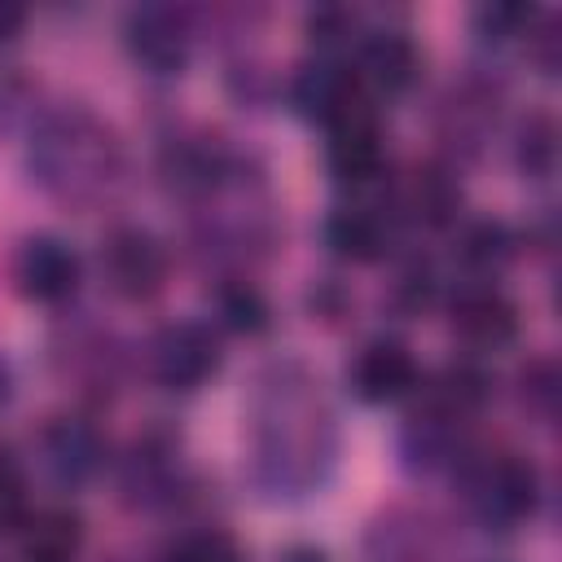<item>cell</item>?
<instances>
[{"mask_svg":"<svg viewBox=\"0 0 562 562\" xmlns=\"http://www.w3.org/2000/svg\"><path fill=\"white\" fill-rule=\"evenodd\" d=\"M13 281L35 303H66L79 290V259L57 237H26L13 255Z\"/></svg>","mask_w":562,"mask_h":562,"instance_id":"9c48e42d","label":"cell"},{"mask_svg":"<svg viewBox=\"0 0 562 562\" xmlns=\"http://www.w3.org/2000/svg\"><path fill=\"white\" fill-rule=\"evenodd\" d=\"M281 562H325V553H321V549L299 544V549H285V558H281Z\"/></svg>","mask_w":562,"mask_h":562,"instance_id":"f1b7e54d","label":"cell"},{"mask_svg":"<svg viewBox=\"0 0 562 562\" xmlns=\"http://www.w3.org/2000/svg\"><path fill=\"white\" fill-rule=\"evenodd\" d=\"M514 250H518V241H514V233H509L501 220H479V224H470V228L461 233V241H457L461 263L474 268V272H496V268H505V263L514 259Z\"/></svg>","mask_w":562,"mask_h":562,"instance_id":"d6986e66","label":"cell"},{"mask_svg":"<svg viewBox=\"0 0 562 562\" xmlns=\"http://www.w3.org/2000/svg\"><path fill=\"white\" fill-rule=\"evenodd\" d=\"M448 321H452V334L479 351H492V347H505L514 334H518V307L492 285V281H470L452 294L448 303Z\"/></svg>","mask_w":562,"mask_h":562,"instance_id":"52a82bcc","label":"cell"},{"mask_svg":"<svg viewBox=\"0 0 562 562\" xmlns=\"http://www.w3.org/2000/svg\"><path fill=\"white\" fill-rule=\"evenodd\" d=\"M149 369L171 391H193L220 369V338L202 321H171L149 342Z\"/></svg>","mask_w":562,"mask_h":562,"instance_id":"5b68a950","label":"cell"},{"mask_svg":"<svg viewBox=\"0 0 562 562\" xmlns=\"http://www.w3.org/2000/svg\"><path fill=\"white\" fill-rule=\"evenodd\" d=\"M351 391L364 400V404H386V400H400L417 386V360L404 342L395 338H373L356 351L351 369Z\"/></svg>","mask_w":562,"mask_h":562,"instance_id":"30bf717a","label":"cell"},{"mask_svg":"<svg viewBox=\"0 0 562 562\" xmlns=\"http://www.w3.org/2000/svg\"><path fill=\"white\" fill-rule=\"evenodd\" d=\"M167 562H241V553L220 531H193V536H180L171 544Z\"/></svg>","mask_w":562,"mask_h":562,"instance_id":"cb8c5ba5","label":"cell"},{"mask_svg":"<svg viewBox=\"0 0 562 562\" xmlns=\"http://www.w3.org/2000/svg\"><path fill=\"white\" fill-rule=\"evenodd\" d=\"M531 18H536L531 4H483L474 13V26L483 40H509V35L531 31Z\"/></svg>","mask_w":562,"mask_h":562,"instance_id":"d4e9b609","label":"cell"},{"mask_svg":"<svg viewBox=\"0 0 562 562\" xmlns=\"http://www.w3.org/2000/svg\"><path fill=\"white\" fill-rule=\"evenodd\" d=\"M215 303H220L224 325H233L241 334H259L268 325V303H263V294L250 281H224L215 290Z\"/></svg>","mask_w":562,"mask_h":562,"instance_id":"ffe728a7","label":"cell"},{"mask_svg":"<svg viewBox=\"0 0 562 562\" xmlns=\"http://www.w3.org/2000/svg\"><path fill=\"white\" fill-rule=\"evenodd\" d=\"M553 154H558V132L549 114H531L518 132V167L536 180H544L553 171Z\"/></svg>","mask_w":562,"mask_h":562,"instance_id":"44dd1931","label":"cell"},{"mask_svg":"<svg viewBox=\"0 0 562 562\" xmlns=\"http://www.w3.org/2000/svg\"><path fill=\"white\" fill-rule=\"evenodd\" d=\"M22 562H75L83 549V522L66 505H48L22 518Z\"/></svg>","mask_w":562,"mask_h":562,"instance_id":"2e32d148","label":"cell"},{"mask_svg":"<svg viewBox=\"0 0 562 562\" xmlns=\"http://www.w3.org/2000/svg\"><path fill=\"white\" fill-rule=\"evenodd\" d=\"M312 382L268 386V404L259 413V474L281 492H303L321 479V461L334 452V426L321 400L307 391Z\"/></svg>","mask_w":562,"mask_h":562,"instance_id":"7a4b0ae2","label":"cell"},{"mask_svg":"<svg viewBox=\"0 0 562 562\" xmlns=\"http://www.w3.org/2000/svg\"><path fill=\"white\" fill-rule=\"evenodd\" d=\"M22 22H26V9H22V4L0 0V44H9V40L22 31Z\"/></svg>","mask_w":562,"mask_h":562,"instance_id":"83f0119b","label":"cell"},{"mask_svg":"<svg viewBox=\"0 0 562 562\" xmlns=\"http://www.w3.org/2000/svg\"><path fill=\"white\" fill-rule=\"evenodd\" d=\"M395 206L404 220L422 224V228H443L457 220V206H461V189L452 180L448 167H435V162H417L413 171L400 176L395 184Z\"/></svg>","mask_w":562,"mask_h":562,"instance_id":"8fae6325","label":"cell"},{"mask_svg":"<svg viewBox=\"0 0 562 562\" xmlns=\"http://www.w3.org/2000/svg\"><path fill=\"white\" fill-rule=\"evenodd\" d=\"M40 452H44V465L53 470V479L83 483L101 465V435L79 417H53L40 435Z\"/></svg>","mask_w":562,"mask_h":562,"instance_id":"5bb4252c","label":"cell"},{"mask_svg":"<svg viewBox=\"0 0 562 562\" xmlns=\"http://www.w3.org/2000/svg\"><path fill=\"white\" fill-rule=\"evenodd\" d=\"M31 171L44 193L75 211H88L105 202L123 180V145L110 123H101L83 105H70L40 123L31 140Z\"/></svg>","mask_w":562,"mask_h":562,"instance_id":"6da1fadb","label":"cell"},{"mask_svg":"<svg viewBox=\"0 0 562 562\" xmlns=\"http://www.w3.org/2000/svg\"><path fill=\"white\" fill-rule=\"evenodd\" d=\"M351 26H356V13H347V9H316V13H307V31H312L316 44H338V40L351 35Z\"/></svg>","mask_w":562,"mask_h":562,"instance_id":"484cf974","label":"cell"},{"mask_svg":"<svg viewBox=\"0 0 562 562\" xmlns=\"http://www.w3.org/2000/svg\"><path fill=\"white\" fill-rule=\"evenodd\" d=\"M527 40H531V61H536L544 75H553V70H558V22L544 18V26L531 31Z\"/></svg>","mask_w":562,"mask_h":562,"instance_id":"4316f807","label":"cell"},{"mask_svg":"<svg viewBox=\"0 0 562 562\" xmlns=\"http://www.w3.org/2000/svg\"><path fill=\"white\" fill-rule=\"evenodd\" d=\"M127 48L140 66L158 70V75H176L189 61V44H193V22L184 9L171 4H140L127 13Z\"/></svg>","mask_w":562,"mask_h":562,"instance_id":"8992f818","label":"cell"},{"mask_svg":"<svg viewBox=\"0 0 562 562\" xmlns=\"http://www.w3.org/2000/svg\"><path fill=\"white\" fill-rule=\"evenodd\" d=\"M329 171L342 184H369L382 171V132L373 105L329 127Z\"/></svg>","mask_w":562,"mask_h":562,"instance_id":"7c38bea8","label":"cell"},{"mask_svg":"<svg viewBox=\"0 0 562 562\" xmlns=\"http://www.w3.org/2000/svg\"><path fill=\"white\" fill-rule=\"evenodd\" d=\"M461 496L487 527H518L540 501L536 465L518 452H479L461 465Z\"/></svg>","mask_w":562,"mask_h":562,"instance_id":"3957f363","label":"cell"},{"mask_svg":"<svg viewBox=\"0 0 562 562\" xmlns=\"http://www.w3.org/2000/svg\"><path fill=\"white\" fill-rule=\"evenodd\" d=\"M290 97H294V105L307 119H321L325 127H334V123H342V119H351L356 110L369 105L364 83L356 79V70H347L338 61H307V66H299V75L290 83Z\"/></svg>","mask_w":562,"mask_h":562,"instance_id":"ba28073f","label":"cell"},{"mask_svg":"<svg viewBox=\"0 0 562 562\" xmlns=\"http://www.w3.org/2000/svg\"><path fill=\"white\" fill-rule=\"evenodd\" d=\"M101 272L105 285L127 303H149L167 285V250L145 228H114L101 246Z\"/></svg>","mask_w":562,"mask_h":562,"instance_id":"277c9868","label":"cell"},{"mask_svg":"<svg viewBox=\"0 0 562 562\" xmlns=\"http://www.w3.org/2000/svg\"><path fill=\"white\" fill-rule=\"evenodd\" d=\"M417 44L404 31H369L360 40V83H373L378 92H404L417 79Z\"/></svg>","mask_w":562,"mask_h":562,"instance_id":"9a60e30c","label":"cell"},{"mask_svg":"<svg viewBox=\"0 0 562 562\" xmlns=\"http://www.w3.org/2000/svg\"><path fill=\"white\" fill-rule=\"evenodd\" d=\"M9 400V369H4V360H0V404Z\"/></svg>","mask_w":562,"mask_h":562,"instance_id":"f546056e","label":"cell"},{"mask_svg":"<svg viewBox=\"0 0 562 562\" xmlns=\"http://www.w3.org/2000/svg\"><path fill=\"white\" fill-rule=\"evenodd\" d=\"M22 518H26V479L18 457L0 443V531L22 527Z\"/></svg>","mask_w":562,"mask_h":562,"instance_id":"7402d4cb","label":"cell"},{"mask_svg":"<svg viewBox=\"0 0 562 562\" xmlns=\"http://www.w3.org/2000/svg\"><path fill=\"white\" fill-rule=\"evenodd\" d=\"M325 241L334 246V255L351 263H373L386 250V224L369 206H338L325 220Z\"/></svg>","mask_w":562,"mask_h":562,"instance_id":"ac0fdd59","label":"cell"},{"mask_svg":"<svg viewBox=\"0 0 562 562\" xmlns=\"http://www.w3.org/2000/svg\"><path fill=\"white\" fill-rule=\"evenodd\" d=\"M487 395H492V382H487V373L479 369V364H470V360H452V364H443L435 378H430V386H426V413H435V417H443V422H465V417H474L483 404H487Z\"/></svg>","mask_w":562,"mask_h":562,"instance_id":"e0dca14e","label":"cell"},{"mask_svg":"<svg viewBox=\"0 0 562 562\" xmlns=\"http://www.w3.org/2000/svg\"><path fill=\"white\" fill-rule=\"evenodd\" d=\"M518 382H522V404H527V413H536V417H553V404H558V373H553V360H531L522 373H518Z\"/></svg>","mask_w":562,"mask_h":562,"instance_id":"603a6c76","label":"cell"},{"mask_svg":"<svg viewBox=\"0 0 562 562\" xmlns=\"http://www.w3.org/2000/svg\"><path fill=\"white\" fill-rule=\"evenodd\" d=\"M162 176L184 198H206L228 176V154L211 136H180L162 149Z\"/></svg>","mask_w":562,"mask_h":562,"instance_id":"4fadbf2b","label":"cell"}]
</instances>
